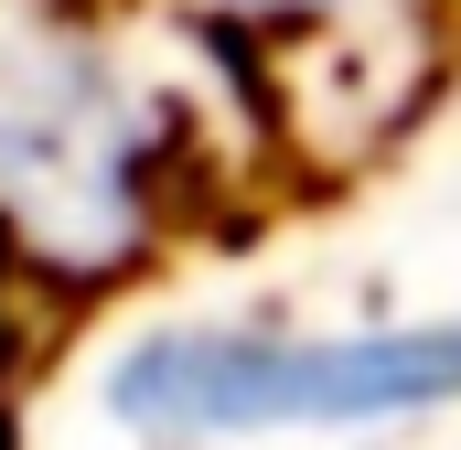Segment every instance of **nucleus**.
<instances>
[{
    "label": "nucleus",
    "mask_w": 461,
    "mask_h": 450,
    "mask_svg": "<svg viewBox=\"0 0 461 450\" xmlns=\"http://www.w3.org/2000/svg\"><path fill=\"white\" fill-rule=\"evenodd\" d=\"M194 97L76 0H0V268L22 290H118L183 225Z\"/></svg>",
    "instance_id": "1"
},
{
    "label": "nucleus",
    "mask_w": 461,
    "mask_h": 450,
    "mask_svg": "<svg viewBox=\"0 0 461 450\" xmlns=\"http://www.w3.org/2000/svg\"><path fill=\"white\" fill-rule=\"evenodd\" d=\"M429 408H461V322H375V333L172 322L108 364V418L161 450L268 440V429H375Z\"/></svg>",
    "instance_id": "2"
},
{
    "label": "nucleus",
    "mask_w": 461,
    "mask_h": 450,
    "mask_svg": "<svg viewBox=\"0 0 461 450\" xmlns=\"http://www.w3.org/2000/svg\"><path fill=\"white\" fill-rule=\"evenodd\" d=\"M194 32H226L247 43V76L258 97L279 108L290 86H312V65L354 86L365 129L386 140L397 118L429 97V32H440V0H172Z\"/></svg>",
    "instance_id": "3"
}]
</instances>
